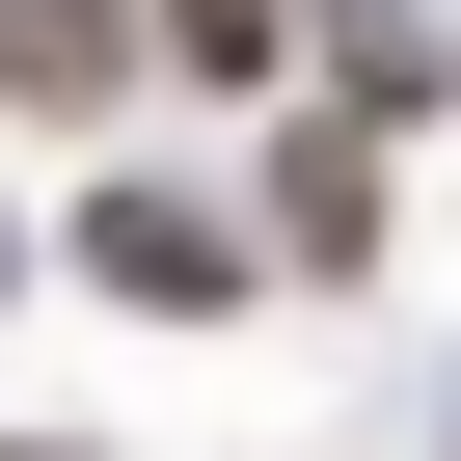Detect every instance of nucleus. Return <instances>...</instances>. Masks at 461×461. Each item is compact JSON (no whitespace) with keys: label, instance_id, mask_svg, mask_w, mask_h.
Returning <instances> with one entry per match:
<instances>
[{"label":"nucleus","instance_id":"f257e3e1","mask_svg":"<svg viewBox=\"0 0 461 461\" xmlns=\"http://www.w3.org/2000/svg\"><path fill=\"white\" fill-rule=\"evenodd\" d=\"M82 272H109V299H163V326H217V299H245V217H190V190H109V217H82Z\"/></svg>","mask_w":461,"mask_h":461},{"label":"nucleus","instance_id":"f03ea898","mask_svg":"<svg viewBox=\"0 0 461 461\" xmlns=\"http://www.w3.org/2000/svg\"><path fill=\"white\" fill-rule=\"evenodd\" d=\"M0 82H28V109H109L136 82V0H0Z\"/></svg>","mask_w":461,"mask_h":461},{"label":"nucleus","instance_id":"7ed1b4c3","mask_svg":"<svg viewBox=\"0 0 461 461\" xmlns=\"http://www.w3.org/2000/svg\"><path fill=\"white\" fill-rule=\"evenodd\" d=\"M272 245H299V272L380 245V136H272Z\"/></svg>","mask_w":461,"mask_h":461},{"label":"nucleus","instance_id":"20e7f679","mask_svg":"<svg viewBox=\"0 0 461 461\" xmlns=\"http://www.w3.org/2000/svg\"><path fill=\"white\" fill-rule=\"evenodd\" d=\"M136 55H190V82H272V55H299V0H136Z\"/></svg>","mask_w":461,"mask_h":461}]
</instances>
